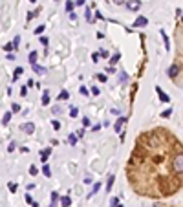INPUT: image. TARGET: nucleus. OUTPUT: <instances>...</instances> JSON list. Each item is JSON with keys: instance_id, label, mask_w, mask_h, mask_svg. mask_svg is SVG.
I'll return each mask as SVG.
<instances>
[{"instance_id": "ea45409f", "label": "nucleus", "mask_w": 183, "mask_h": 207, "mask_svg": "<svg viewBox=\"0 0 183 207\" xmlns=\"http://www.w3.org/2000/svg\"><path fill=\"white\" fill-rule=\"evenodd\" d=\"M70 114H72V118H75V116H77V108H72V112H70Z\"/></svg>"}, {"instance_id": "f3484780", "label": "nucleus", "mask_w": 183, "mask_h": 207, "mask_svg": "<svg viewBox=\"0 0 183 207\" xmlns=\"http://www.w3.org/2000/svg\"><path fill=\"white\" fill-rule=\"evenodd\" d=\"M37 57H39V55H37V52H31V53H29V62H31V64H35V62H37Z\"/></svg>"}, {"instance_id": "de8ad7c7", "label": "nucleus", "mask_w": 183, "mask_h": 207, "mask_svg": "<svg viewBox=\"0 0 183 207\" xmlns=\"http://www.w3.org/2000/svg\"><path fill=\"white\" fill-rule=\"evenodd\" d=\"M48 207H57V203H55V202H51V203H50Z\"/></svg>"}, {"instance_id": "4c0bfd02", "label": "nucleus", "mask_w": 183, "mask_h": 207, "mask_svg": "<svg viewBox=\"0 0 183 207\" xmlns=\"http://www.w3.org/2000/svg\"><path fill=\"white\" fill-rule=\"evenodd\" d=\"M40 44L46 46V44H48V39H46V37H40Z\"/></svg>"}, {"instance_id": "4be33fe9", "label": "nucleus", "mask_w": 183, "mask_h": 207, "mask_svg": "<svg viewBox=\"0 0 183 207\" xmlns=\"http://www.w3.org/2000/svg\"><path fill=\"white\" fill-rule=\"evenodd\" d=\"M66 11H68V13L73 11V2H66Z\"/></svg>"}, {"instance_id": "f257e3e1", "label": "nucleus", "mask_w": 183, "mask_h": 207, "mask_svg": "<svg viewBox=\"0 0 183 207\" xmlns=\"http://www.w3.org/2000/svg\"><path fill=\"white\" fill-rule=\"evenodd\" d=\"M172 169H174L176 174H183V150L174 156V159H172Z\"/></svg>"}, {"instance_id": "2f4dec72", "label": "nucleus", "mask_w": 183, "mask_h": 207, "mask_svg": "<svg viewBox=\"0 0 183 207\" xmlns=\"http://www.w3.org/2000/svg\"><path fill=\"white\" fill-rule=\"evenodd\" d=\"M55 200H59V194L53 191V193H51V202H55Z\"/></svg>"}, {"instance_id": "6ab92c4d", "label": "nucleus", "mask_w": 183, "mask_h": 207, "mask_svg": "<svg viewBox=\"0 0 183 207\" xmlns=\"http://www.w3.org/2000/svg\"><path fill=\"white\" fill-rule=\"evenodd\" d=\"M68 141H70V145H75V143H77V136H75V134H70Z\"/></svg>"}, {"instance_id": "8fccbe9b", "label": "nucleus", "mask_w": 183, "mask_h": 207, "mask_svg": "<svg viewBox=\"0 0 183 207\" xmlns=\"http://www.w3.org/2000/svg\"><path fill=\"white\" fill-rule=\"evenodd\" d=\"M29 2H37V0H29Z\"/></svg>"}, {"instance_id": "6e6552de", "label": "nucleus", "mask_w": 183, "mask_h": 207, "mask_svg": "<svg viewBox=\"0 0 183 207\" xmlns=\"http://www.w3.org/2000/svg\"><path fill=\"white\" fill-rule=\"evenodd\" d=\"M126 121V118L125 116H121L119 119H117V123H116V127H113V128H116V132H121V128H123V123Z\"/></svg>"}, {"instance_id": "3c124183", "label": "nucleus", "mask_w": 183, "mask_h": 207, "mask_svg": "<svg viewBox=\"0 0 183 207\" xmlns=\"http://www.w3.org/2000/svg\"><path fill=\"white\" fill-rule=\"evenodd\" d=\"M181 20H183V17H181Z\"/></svg>"}, {"instance_id": "f8f14e48", "label": "nucleus", "mask_w": 183, "mask_h": 207, "mask_svg": "<svg viewBox=\"0 0 183 207\" xmlns=\"http://www.w3.org/2000/svg\"><path fill=\"white\" fill-rule=\"evenodd\" d=\"M42 172H44V176H48V178H50V176H51V169H50V165H44V167H42Z\"/></svg>"}, {"instance_id": "58836bf2", "label": "nucleus", "mask_w": 183, "mask_h": 207, "mask_svg": "<svg viewBox=\"0 0 183 207\" xmlns=\"http://www.w3.org/2000/svg\"><path fill=\"white\" fill-rule=\"evenodd\" d=\"M101 189V183H95V185H94V193H97Z\"/></svg>"}, {"instance_id": "c03bdc74", "label": "nucleus", "mask_w": 183, "mask_h": 207, "mask_svg": "<svg viewBox=\"0 0 183 207\" xmlns=\"http://www.w3.org/2000/svg\"><path fill=\"white\" fill-rule=\"evenodd\" d=\"M82 123H84V127H88V125H90V119H88V118H84V119H82Z\"/></svg>"}, {"instance_id": "a18cd8bd", "label": "nucleus", "mask_w": 183, "mask_h": 207, "mask_svg": "<svg viewBox=\"0 0 183 207\" xmlns=\"http://www.w3.org/2000/svg\"><path fill=\"white\" fill-rule=\"evenodd\" d=\"M53 128H60V123L59 121H53Z\"/></svg>"}, {"instance_id": "f704fd0d", "label": "nucleus", "mask_w": 183, "mask_h": 207, "mask_svg": "<svg viewBox=\"0 0 183 207\" xmlns=\"http://www.w3.org/2000/svg\"><path fill=\"white\" fill-rule=\"evenodd\" d=\"M97 79H99L101 83H104V81H106V75H103V74H101V75H97Z\"/></svg>"}, {"instance_id": "dca6fc26", "label": "nucleus", "mask_w": 183, "mask_h": 207, "mask_svg": "<svg viewBox=\"0 0 183 207\" xmlns=\"http://www.w3.org/2000/svg\"><path fill=\"white\" fill-rule=\"evenodd\" d=\"M22 74H24V70H22V68H15V74H13V77H15V79H18Z\"/></svg>"}, {"instance_id": "a19ab883", "label": "nucleus", "mask_w": 183, "mask_h": 207, "mask_svg": "<svg viewBox=\"0 0 183 207\" xmlns=\"http://www.w3.org/2000/svg\"><path fill=\"white\" fill-rule=\"evenodd\" d=\"M92 57H94V62H97V61H99V53H94Z\"/></svg>"}, {"instance_id": "473e14b6", "label": "nucleus", "mask_w": 183, "mask_h": 207, "mask_svg": "<svg viewBox=\"0 0 183 207\" xmlns=\"http://www.w3.org/2000/svg\"><path fill=\"white\" fill-rule=\"evenodd\" d=\"M26 94H28V90H26V88H24V86H22V88H20V96H22V97H24V96H26Z\"/></svg>"}, {"instance_id": "0eeeda50", "label": "nucleus", "mask_w": 183, "mask_h": 207, "mask_svg": "<svg viewBox=\"0 0 183 207\" xmlns=\"http://www.w3.org/2000/svg\"><path fill=\"white\" fill-rule=\"evenodd\" d=\"M31 66H33V72H35V74H39V75H44V74H46V68H44V66H39L37 62L31 64Z\"/></svg>"}, {"instance_id": "c756f323", "label": "nucleus", "mask_w": 183, "mask_h": 207, "mask_svg": "<svg viewBox=\"0 0 183 207\" xmlns=\"http://www.w3.org/2000/svg\"><path fill=\"white\" fill-rule=\"evenodd\" d=\"M79 92H81V94H82V96H88V90H86L84 86H81V88H79Z\"/></svg>"}, {"instance_id": "412c9836", "label": "nucleus", "mask_w": 183, "mask_h": 207, "mask_svg": "<svg viewBox=\"0 0 183 207\" xmlns=\"http://www.w3.org/2000/svg\"><path fill=\"white\" fill-rule=\"evenodd\" d=\"M161 37H163V40H165V48L169 50V37H167V33H165V31H161Z\"/></svg>"}, {"instance_id": "cd10ccee", "label": "nucleus", "mask_w": 183, "mask_h": 207, "mask_svg": "<svg viewBox=\"0 0 183 207\" xmlns=\"http://www.w3.org/2000/svg\"><path fill=\"white\" fill-rule=\"evenodd\" d=\"M44 30H46V28H44V26H39V28H37V30H35V35H40V33H42V31H44Z\"/></svg>"}, {"instance_id": "c9c22d12", "label": "nucleus", "mask_w": 183, "mask_h": 207, "mask_svg": "<svg viewBox=\"0 0 183 207\" xmlns=\"http://www.w3.org/2000/svg\"><path fill=\"white\" fill-rule=\"evenodd\" d=\"M75 136H77V137H82V136H84V130H82V128H81V130H77V134H75Z\"/></svg>"}, {"instance_id": "7ed1b4c3", "label": "nucleus", "mask_w": 183, "mask_h": 207, "mask_svg": "<svg viewBox=\"0 0 183 207\" xmlns=\"http://www.w3.org/2000/svg\"><path fill=\"white\" fill-rule=\"evenodd\" d=\"M147 22H148V20H147L145 17H137L135 22H134V28H143V26H147Z\"/></svg>"}, {"instance_id": "37998d69", "label": "nucleus", "mask_w": 183, "mask_h": 207, "mask_svg": "<svg viewBox=\"0 0 183 207\" xmlns=\"http://www.w3.org/2000/svg\"><path fill=\"white\" fill-rule=\"evenodd\" d=\"M121 81H128V75L126 74H121Z\"/></svg>"}, {"instance_id": "09e8293b", "label": "nucleus", "mask_w": 183, "mask_h": 207, "mask_svg": "<svg viewBox=\"0 0 183 207\" xmlns=\"http://www.w3.org/2000/svg\"><path fill=\"white\" fill-rule=\"evenodd\" d=\"M33 207H39V203H37V202H33Z\"/></svg>"}, {"instance_id": "79ce46f5", "label": "nucleus", "mask_w": 183, "mask_h": 207, "mask_svg": "<svg viewBox=\"0 0 183 207\" xmlns=\"http://www.w3.org/2000/svg\"><path fill=\"white\" fill-rule=\"evenodd\" d=\"M75 18H77V15H75V13L72 11V13H70V20H75Z\"/></svg>"}, {"instance_id": "e433bc0d", "label": "nucleus", "mask_w": 183, "mask_h": 207, "mask_svg": "<svg viewBox=\"0 0 183 207\" xmlns=\"http://www.w3.org/2000/svg\"><path fill=\"white\" fill-rule=\"evenodd\" d=\"M9 189L15 193V191H17V183H9Z\"/></svg>"}, {"instance_id": "393cba45", "label": "nucleus", "mask_w": 183, "mask_h": 207, "mask_svg": "<svg viewBox=\"0 0 183 207\" xmlns=\"http://www.w3.org/2000/svg\"><path fill=\"white\" fill-rule=\"evenodd\" d=\"M37 172H39V171H37V165H31V167H29V174H31V176H35Z\"/></svg>"}, {"instance_id": "2eb2a0df", "label": "nucleus", "mask_w": 183, "mask_h": 207, "mask_svg": "<svg viewBox=\"0 0 183 207\" xmlns=\"http://www.w3.org/2000/svg\"><path fill=\"white\" fill-rule=\"evenodd\" d=\"M50 154H51V149H46V150H42V162H46Z\"/></svg>"}, {"instance_id": "f03ea898", "label": "nucleus", "mask_w": 183, "mask_h": 207, "mask_svg": "<svg viewBox=\"0 0 183 207\" xmlns=\"http://www.w3.org/2000/svg\"><path fill=\"white\" fill-rule=\"evenodd\" d=\"M126 8H128L130 11H139L141 0H126Z\"/></svg>"}, {"instance_id": "1a4fd4ad", "label": "nucleus", "mask_w": 183, "mask_h": 207, "mask_svg": "<svg viewBox=\"0 0 183 207\" xmlns=\"http://www.w3.org/2000/svg\"><path fill=\"white\" fill-rule=\"evenodd\" d=\"M42 105H44V106L50 105V92H44V96H42Z\"/></svg>"}, {"instance_id": "a878e982", "label": "nucleus", "mask_w": 183, "mask_h": 207, "mask_svg": "<svg viewBox=\"0 0 183 207\" xmlns=\"http://www.w3.org/2000/svg\"><path fill=\"white\" fill-rule=\"evenodd\" d=\"M11 50H13V44H9V42L4 44V52H11Z\"/></svg>"}, {"instance_id": "4468645a", "label": "nucleus", "mask_w": 183, "mask_h": 207, "mask_svg": "<svg viewBox=\"0 0 183 207\" xmlns=\"http://www.w3.org/2000/svg\"><path fill=\"white\" fill-rule=\"evenodd\" d=\"M113 180H116V178H113V176L110 174V176H108V181H106V189H108V191H110V189H112V185H113Z\"/></svg>"}, {"instance_id": "c85d7f7f", "label": "nucleus", "mask_w": 183, "mask_h": 207, "mask_svg": "<svg viewBox=\"0 0 183 207\" xmlns=\"http://www.w3.org/2000/svg\"><path fill=\"white\" fill-rule=\"evenodd\" d=\"M170 114H172V110L169 108V110H165V112L161 114V118H169V116H170Z\"/></svg>"}, {"instance_id": "b1692460", "label": "nucleus", "mask_w": 183, "mask_h": 207, "mask_svg": "<svg viewBox=\"0 0 183 207\" xmlns=\"http://www.w3.org/2000/svg\"><path fill=\"white\" fill-rule=\"evenodd\" d=\"M18 46H20V37L17 35V37H15V40H13V48H18Z\"/></svg>"}, {"instance_id": "a211bd4d", "label": "nucleus", "mask_w": 183, "mask_h": 207, "mask_svg": "<svg viewBox=\"0 0 183 207\" xmlns=\"http://www.w3.org/2000/svg\"><path fill=\"white\" fill-rule=\"evenodd\" d=\"M9 121H11V112H6V116H4V119H2V123H4V125H8Z\"/></svg>"}, {"instance_id": "bb28decb", "label": "nucleus", "mask_w": 183, "mask_h": 207, "mask_svg": "<svg viewBox=\"0 0 183 207\" xmlns=\"http://www.w3.org/2000/svg\"><path fill=\"white\" fill-rule=\"evenodd\" d=\"M90 94H92V96H99V88H95V86H94V88L90 90Z\"/></svg>"}, {"instance_id": "72a5a7b5", "label": "nucleus", "mask_w": 183, "mask_h": 207, "mask_svg": "<svg viewBox=\"0 0 183 207\" xmlns=\"http://www.w3.org/2000/svg\"><path fill=\"white\" fill-rule=\"evenodd\" d=\"M106 72H108V74H116V68H113V66H108Z\"/></svg>"}, {"instance_id": "39448f33", "label": "nucleus", "mask_w": 183, "mask_h": 207, "mask_svg": "<svg viewBox=\"0 0 183 207\" xmlns=\"http://www.w3.org/2000/svg\"><path fill=\"white\" fill-rule=\"evenodd\" d=\"M156 92H157V96H159V99H161L163 103H169V101H170V97H169L167 94H163V90L159 88V86H156Z\"/></svg>"}, {"instance_id": "7c9ffc66", "label": "nucleus", "mask_w": 183, "mask_h": 207, "mask_svg": "<svg viewBox=\"0 0 183 207\" xmlns=\"http://www.w3.org/2000/svg\"><path fill=\"white\" fill-rule=\"evenodd\" d=\"M11 110H13V112H18V110H20V105H17V103H15V105L11 106Z\"/></svg>"}, {"instance_id": "9d476101", "label": "nucleus", "mask_w": 183, "mask_h": 207, "mask_svg": "<svg viewBox=\"0 0 183 207\" xmlns=\"http://www.w3.org/2000/svg\"><path fill=\"white\" fill-rule=\"evenodd\" d=\"M60 203H62L64 207H68V205H70V203H72V200H70V196H62V198H60Z\"/></svg>"}, {"instance_id": "9b49d317", "label": "nucleus", "mask_w": 183, "mask_h": 207, "mask_svg": "<svg viewBox=\"0 0 183 207\" xmlns=\"http://www.w3.org/2000/svg\"><path fill=\"white\" fill-rule=\"evenodd\" d=\"M68 97H70V94H68L66 90H62L60 94H59V101H64V99H68Z\"/></svg>"}, {"instance_id": "423d86ee", "label": "nucleus", "mask_w": 183, "mask_h": 207, "mask_svg": "<svg viewBox=\"0 0 183 207\" xmlns=\"http://www.w3.org/2000/svg\"><path fill=\"white\" fill-rule=\"evenodd\" d=\"M22 130H24L26 134H33L35 132V125L33 123H24V125H22Z\"/></svg>"}, {"instance_id": "49530a36", "label": "nucleus", "mask_w": 183, "mask_h": 207, "mask_svg": "<svg viewBox=\"0 0 183 207\" xmlns=\"http://www.w3.org/2000/svg\"><path fill=\"white\" fill-rule=\"evenodd\" d=\"M113 2H116V4H119V6H121V4H125V0H113Z\"/></svg>"}, {"instance_id": "5701e85b", "label": "nucleus", "mask_w": 183, "mask_h": 207, "mask_svg": "<svg viewBox=\"0 0 183 207\" xmlns=\"http://www.w3.org/2000/svg\"><path fill=\"white\" fill-rule=\"evenodd\" d=\"M110 203H112V207H121V205H119V200H117V198H112V200H110Z\"/></svg>"}, {"instance_id": "aec40b11", "label": "nucleus", "mask_w": 183, "mask_h": 207, "mask_svg": "<svg viewBox=\"0 0 183 207\" xmlns=\"http://www.w3.org/2000/svg\"><path fill=\"white\" fill-rule=\"evenodd\" d=\"M84 17H86V20H88V22H94V17H92V11H90V9H86Z\"/></svg>"}, {"instance_id": "20e7f679", "label": "nucleus", "mask_w": 183, "mask_h": 207, "mask_svg": "<svg viewBox=\"0 0 183 207\" xmlns=\"http://www.w3.org/2000/svg\"><path fill=\"white\" fill-rule=\"evenodd\" d=\"M178 74H179V66H178V64H172V66L169 68V75H170L172 79H176Z\"/></svg>"}, {"instance_id": "ddd939ff", "label": "nucleus", "mask_w": 183, "mask_h": 207, "mask_svg": "<svg viewBox=\"0 0 183 207\" xmlns=\"http://www.w3.org/2000/svg\"><path fill=\"white\" fill-rule=\"evenodd\" d=\"M119 59H121V55H119V53H116V55H113V57L110 59V66H113L116 62H119Z\"/></svg>"}]
</instances>
